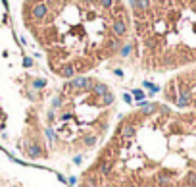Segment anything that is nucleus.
<instances>
[{"mask_svg": "<svg viewBox=\"0 0 196 187\" xmlns=\"http://www.w3.org/2000/svg\"><path fill=\"white\" fill-rule=\"evenodd\" d=\"M21 23L54 77H85L125 54L131 14L123 0H23Z\"/></svg>", "mask_w": 196, "mask_h": 187, "instance_id": "obj_1", "label": "nucleus"}, {"mask_svg": "<svg viewBox=\"0 0 196 187\" xmlns=\"http://www.w3.org/2000/svg\"><path fill=\"white\" fill-rule=\"evenodd\" d=\"M115 114L117 96L108 81L92 75L64 81L31 116L19 158L50 168L58 160L94 156L117 122Z\"/></svg>", "mask_w": 196, "mask_h": 187, "instance_id": "obj_2", "label": "nucleus"}, {"mask_svg": "<svg viewBox=\"0 0 196 187\" xmlns=\"http://www.w3.org/2000/svg\"><path fill=\"white\" fill-rule=\"evenodd\" d=\"M125 54L136 70L164 73L196 62V0H129Z\"/></svg>", "mask_w": 196, "mask_h": 187, "instance_id": "obj_3", "label": "nucleus"}, {"mask_svg": "<svg viewBox=\"0 0 196 187\" xmlns=\"http://www.w3.org/2000/svg\"><path fill=\"white\" fill-rule=\"evenodd\" d=\"M0 187H71L52 168L27 162L0 147Z\"/></svg>", "mask_w": 196, "mask_h": 187, "instance_id": "obj_4", "label": "nucleus"}]
</instances>
